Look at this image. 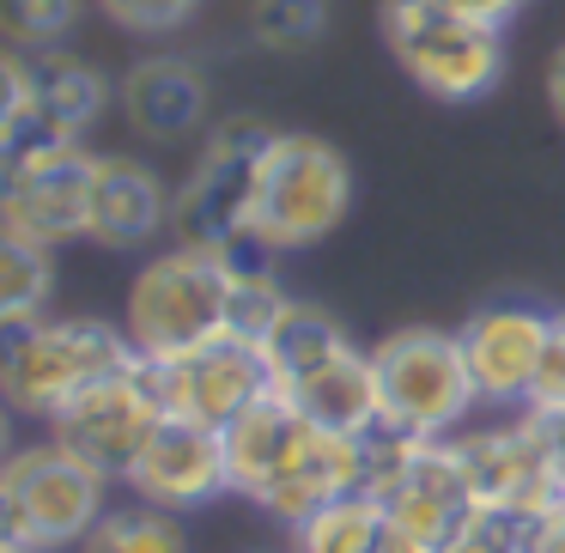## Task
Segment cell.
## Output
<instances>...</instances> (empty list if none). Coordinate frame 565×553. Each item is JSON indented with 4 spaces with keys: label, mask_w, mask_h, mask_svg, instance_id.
<instances>
[{
    "label": "cell",
    "mask_w": 565,
    "mask_h": 553,
    "mask_svg": "<svg viewBox=\"0 0 565 553\" xmlns=\"http://www.w3.org/2000/svg\"><path fill=\"white\" fill-rule=\"evenodd\" d=\"M225 462H232V492L274 517V523L298 529L317 517L322 504L365 492L359 475V438H334V432L310 426L280 390L262 395L256 407L225 426Z\"/></svg>",
    "instance_id": "1"
},
{
    "label": "cell",
    "mask_w": 565,
    "mask_h": 553,
    "mask_svg": "<svg viewBox=\"0 0 565 553\" xmlns=\"http://www.w3.org/2000/svg\"><path fill=\"white\" fill-rule=\"evenodd\" d=\"M135 359H140L135 341H128V329H116V322L38 317V322L7 329V341H0V395H7L13 414L50 426L67 402H79L92 383L128 371Z\"/></svg>",
    "instance_id": "2"
},
{
    "label": "cell",
    "mask_w": 565,
    "mask_h": 553,
    "mask_svg": "<svg viewBox=\"0 0 565 553\" xmlns=\"http://www.w3.org/2000/svg\"><path fill=\"white\" fill-rule=\"evenodd\" d=\"M122 329L147 365L183 359L195 347L232 334V268L195 244L159 249L128 286Z\"/></svg>",
    "instance_id": "3"
},
{
    "label": "cell",
    "mask_w": 565,
    "mask_h": 553,
    "mask_svg": "<svg viewBox=\"0 0 565 553\" xmlns=\"http://www.w3.org/2000/svg\"><path fill=\"white\" fill-rule=\"evenodd\" d=\"M110 487L92 462L55 438L25 444L0 468V541L38 553H79V541L110 511Z\"/></svg>",
    "instance_id": "4"
},
{
    "label": "cell",
    "mask_w": 565,
    "mask_h": 553,
    "mask_svg": "<svg viewBox=\"0 0 565 553\" xmlns=\"http://www.w3.org/2000/svg\"><path fill=\"white\" fill-rule=\"evenodd\" d=\"M377 25L402 74L438 104H475L504 74V31L450 13L444 0H383Z\"/></svg>",
    "instance_id": "5"
},
{
    "label": "cell",
    "mask_w": 565,
    "mask_h": 553,
    "mask_svg": "<svg viewBox=\"0 0 565 553\" xmlns=\"http://www.w3.org/2000/svg\"><path fill=\"white\" fill-rule=\"evenodd\" d=\"M383 383V419L414 438H456L475 426L480 390L468 377V359L456 329H395L371 347Z\"/></svg>",
    "instance_id": "6"
},
{
    "label": "cell",
    "mask_w": 565,
    "mask_h": 553,
    "mask_svg": "<svg viewBox=\"0 0 565 553\" xmlns=\"http://www.w3.org/2000/svg\"><path fill=\"white\" fill-rule=\"evenodd\" d=\"M353 213V164L322 135H274L256 189V232L280 256L322 244Z\"/></svg>",
    "instance_id": "7"
},
{
    "label": "cell",
    "mask_w": 565,
    "mask_h": 553,
    "mask_svg": "<svg viewBox=\"0 0 565 553\" xmlns=\"http://www.w3.org/2000/svg\"><path fill=\"white\" fill-rule=\"evenodd\" d=\"M280 128L256 123V116H232L207 135L195 171L177 189V244L220 249L232 237L256 232V189H262V159H268Z\"/></svg>",
    "instance_id": "8"
},
{
    "label": "cell",
    "mask_w": 565,
    "mask_h": 553,
    "mask_svg": "<svg viewBox=\"0 0 565 553\" xmlns=\"http://www.w3.org/2000/svg\"><path fill=\"white\" fill-rule=\"evenodd\" d=\"M159 419H164V402H159V390H152V371H147V359H135L128 371L92 383L79 402H67L62 414L50 419V438L62 444V450H74L79 462H92L104 480L122 487L135 456L147 450V438L159 432Z\"/></svg>",
    "instance_id": "9"
},
{
    "label": "cell",
    "mask_w": 565,
    "mask_h": 553,
    "mask_svg": "<svg viewBox=\"0 0 565 553\" xmlns=\"http://www.w3.org/2000/svg\"><path fill=\"white\" fill-rule=\"evenodd\" d=\"M547 329H553V310L529 305V298H492V305H480L456 329L468 377H475L487 414H516V407L535 402V371H541V353H547Z\"/></svg>",
    "instance_id": "10"
},
{
    "label": "cell",
    "mask_w": 565,
    "mask_h": 553,
    "mask_svg": "<svg viewBox=\"0 0 565 553\" xmlns=\"http://www.w3.org/2000/svg\"><path fill=\"white\" fill-rule=\"evenodd\" d=\"M147 371H152L164 414L195 419V426H213V432H225L244 407L274 395V371L262 359V347L237 341V334H220V341L195 347L183 359H164V365H147Z\"/></svg>",
    "instance_id": "11"
},
{
    "label": "cell",
    "mask_w": 565,
    "mask_h": 553,
    "mask_svg": "<svg viewBox=\"0 0 565 553\" xmlns=\"http://www.w3.org/2000/svg\"><path fill=\"white\" fill-rule=\"evenodd\" d=\"M371 499H377L414 541H426L431 553L450 547V541L462 535V523L480 511V492H475V480H468V468H462V456H456L450 438H419L414 450L402 456V468H395Z\"/></svg>",
    "instance_id": "12"
},
{
    "label": "cell",
    "mask_w": 565,
    "mask_h": 553,
    "mask_svg": "<svg viewBox=\"0 0 565 553\" xmlns=\"http://www.w3.org/2000/svg\"><path fill=\"white\" fill-rule=\"evenodd\" d=\"M92 189H98V159L86 147L0 171V232H19L50 249L92 237Z\"/></svg>",
    "instance_id": "13"
},
{
    "label": "cell",
    "mask_w": 565,
    "mask_h": 553,
    "mask_svg": "<svg viewBox=\"0 0 565 553\" xmlns=\"http://www.w3.org/2000/svg\"><path fill=\"white\" fill-rule=\"evenodd\" d=\"M135 499L159 504V511H201V504L232 492V462H225V432L195 426V419L164 414L159 432L147 438V450L135 456L122 480Z\"/></svg>",
    "instance_id": "14"
},
{
    "label": "cell",
    "mask_w": 565,
    "mask_h": 553,
    "mask_svg": "<svg viewBox=\"0 0 565 553\" xmlns=\"http://www.w3.org/2000/svg\"><path fill=\"white\" fill-rule=\"evenodd\" d=\"M450 444L462 456L468 480H475L480 504H516V511H547V504H559V487L547 475V450H541V432H535L529 407L475 419Z\"/></svg>",
    "instance_id": "15"
},
{
    "label": "cell",
    "mask_w": 565,
    "mask_h": 553,
    "mask_svg": "<svg viewBox=\"0 0 565 553\" xmlns=\"http://www.w3.org/2000/svg\"><path fill=\"white\" fill-rule=\"evenodd\" d=\"M116 104H122L128 128L152 147H177L189 140L201 123H207V79H201L195 62L183 55H147L122 74L116 86Z\"/></svg>",
    "instance_id": "16"
},
{
    "label": "cell",
    "mask_w": 565,
    "mask_h": 553,
    "mask_svg": "<svg viewBox=\"0 0 565 553\" xmlns=\"http://www.w3.org/2000/svg\"><path fill=\"white\" fill-rule=\"evenodd\" d=\"M177 220V195L164 177L140 159H98V189H92V244L104 249H147Z\"/></svg>",
    "instance_id": "17"
},
{
    "label": "cell",
    "mask_w": 565,
    "mask_h": 553,
    "mask_svg": "<svg viewBox=\"0 0 565 553\" xmlns=\"http://www.w3.org/2000/svg\"><path fill=\"white\" fill-rule=\"evenodd\" d=\"M310 426L334 432V438H365L371 426H383V383H377V359L365 347H347L341 359H329L322 371H310L305 383L280 390Z\"/></svg>",
    "instance_id": "18"
},
{
    "label": "cell",
    "mask_w": 565,
    "mask_h": 553,
    "mask_svg": "<svg viewBox=\"0 0 565 553\" xmlns=\"http://www.w3.org/2000/svg\"><path fill=\"white\" fill-rule=\"evenodd\" d=\"M292 553H431L414 541L371 492H347V499L322 504L317 517L292 529Z\"/></svg>",
    "instance_id": "19"
},
{
    "label": "cell",
    "mask_w": 565,
    "mask_h": 553,
    "mask_svg": "<svg viewBox=\"0 0 565 553\" xmlns=\"http://www.w3.org/2000/svg\"><path fill=\"white\" fill-rule=\"evenodd\" d=\"M347 347L353 341H347L341 322H334L322 305H305V298H292V305L280 310V322L262 334V359H268V371H274V390L305 383L310 371H322L329 359H341Z\"/></svg>",
    "instance_id": "20"
},
{
    "label": "cell",
    "mask_w": 565,
    "mask_h": 553,
    "mask_svg": "<svg viewBox=\"0 0 565 553\" xmlns=\"http://www.w3.org/2000/svg\"><path fill=\"white\" fill-rule=\"evenodd\" d=\"M25 62H31V92H38L43 116H55L74 140H86V128L98 123V116L110 110V98H116L110 79H104L92 62L67 55V50H38V55L25 50Z\"/></svg>",
    "instance_id": "21"
},
{
    "label": "cell",
    "mask_w": 565,
    "mask_h": 553,
    "mask_svg": "<svg viewBox=\"0 0 565 553\" xmlns=\"http://www.w3.org/2000/svg\"><path fill=\"white\" fill-rule=\"evenodd\" d=\"M50 293H55V249L31 244L19 232H0V329L50 317Z\"/></svg>",
    "instance_id": "22"
},
{
    "label": "cell",
    "mask_w": 565,
    "mask_h": 553,
    "mask_svg": "<svg viewBox=\"0 0 565 553\" xmlns=\"http://www.w3.org/2000/svg\"><path fill=\"white\" fill-rule=\"evenodd\" d=\"M79 553H189V529L177 511H159L147 499H128V504H110L98 517Z\"/></svg>",
    "instance_id": "23"
},
{
    "label": "cell",
    "mask_w": 565,
    "mask_h": 553,
    "mask_svg": "<svg viewBox=\"0 0 565 553\" xmlns=\"http://www.w3.org/2000/svg\"><path fill=\"white\" fill-rule=\"evenodd\" d=\"M329 31V0H249V38L274 55L317 50Z\"/></svg>",
    "instance_id": "24"
},
{
    "label": "cell",
    "mask_w": 565,
    "mask_h": 553,
    "mask_svg": "<svg viewBox=\"0 0 565 553\" xmlns=\"http://www.w3.org/2000/svg\"><path fill=\"white\" fill-rule=\"evenodd\" d=\"M86 0H0V25H7V43L13 50H62L74 38Z\"/></svg>",
    "instance_id": "25"
},
{
    "label": "cell",
    "mask_w": 565,
    "mask_h": 553,
    "mask_svg": "<svg viewBox=\"0 0 565 553\" xmlns=\"http://www.w3.org/2000/svg\"><path fill=\"white\" fill-rule=\"evenodd\" d=\"M535 517L541 511H516V504H480L444 553H529L535 547Z\"/></svg>",
    "instance_id": "26"
},
{
    "label": "cell",
    "mask_w": 565,
    "mask_h": 553,
    "mask_svg": "<svg viewBox=\"0 0 565 553\" xmlns=\"http://www.w3.org/2000/svg\"><path fill=\"white\" fill-rule=\"evenodd\" d=\"M98 7L110 25L135 31V38H171V31H183L195 19L201 0H98Z\"/></svg>",
    "instance_id": "27"
},
{
    "label": "cell",
    "mask_w": 565,
    "mask_h": 553,
    "mask_svg": "<svg viewBox=\"0 0 565 553\" xmlns=\"http://www.w3.org/2000/svg\"><path fill=\"white\" fill-rule=\"evenodd\" d=\"M529 407H565V310H553L547 353H541V371H535V402H529Z\"/></svg>",
    "instance_id": "28"
},
{
    "label": "cell",
    "mask_w": 565,
    "mask_h": 553,
    "mask_svg": "<svg viewBox=\"0 0 565 553\" xmlns=\"http://www.w3.org/2000/svg\"><path fill=\"white\" fill-rule=\"evenodd\" d=\"M535 414V432H541V450H547V475L565 499V407H529Z\"/></svg>",
    "instance_id": "29"
},
{
    "label": "cell",
    "mask_w": 565,
    "mask_h": 553,
    "mask_svg": "<svg viewBox=\"0 0 565 553\" xmlns=\"http://www.w3.org/2000/svg\"><path fill=\"white\" fill-rule=\"evenodd\" d=\"M450 13H462V19H475V25H487V31H504L516 13H523V0H444Z\"/></svg>",
    "instance_id": "30"
},
{
    "label": "cell",
    "mask_w": 565,
    "mask_h": 553,
    "mask_svg": "<svg viewBox=\"0 0 565 553\" xmlns=\"http://www.w3.org/2000/svg\"><path fill=\"white\" fill-rule=\"evenodd\" d=\"M529 553H565V499L535 517V547Z\"/></svg>",
    "instance_id": "31"
},
{
    "label": "cell",
    "mask_w": 565,
    "mask_h": 553,
    "mask_svg": "<svg viewBox=\"0 0 565 553\" xmlns=\"http://www.w3.org/2000/svg\"><path fill=\"white\" fill-rule=\"evenodd\" d=\"M547 110H553V123L565 128V43L553 50V62H547Z\"/></svg>",
    "instance_id": "32"
},
{
    "label": "cell",
    "mask_w": 565,
    "mask_h": 553,
    "mask_svg": "<svg viewBox=\"0 0 565 553\" xmlns=\"http://www.w3.org/2000/svg\"><path fill=\"white\" fill-rule=\"evenodd\" d=\"M0 553H38V547H7V541H0Z\"/></svg>",
    "instance_id": "33"
},
{
    "label": "cell",
    "mask_w": 565,
    "mask_h": 553,
    "mask_svg": "<svg viewBox=\"0 0 565 553\" xmlns=\"http://www.w3.org/2000/svg\"><path fill=\"white\" fill-rule=\"evenodd\" d=\"M256 553H274V547H256ZM286 553H292V547H286Z\"/></svg>",
    "instance_id": "34"
}]
</instances>
